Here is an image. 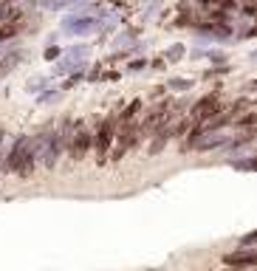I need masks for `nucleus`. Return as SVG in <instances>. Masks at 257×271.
Here are the masks:
<instances>
[{
    "label": "nucleus",
    "instance_id": "obj_7",
    "mask_svg": "<svg viewBox=\"0 0 257 271\" xmlns=\"http://www.w3.org/2000/svg\"><path fill=\"white\" fill-rule=\"evenodd\" d=\"M20 29H23V20H12V23H3V26H0V40H9V37H14Z\"/></svg>",
    "mask_w": 257,
    "mask_h": 271
},
{
    "label": "nucleus",
    "instance_id": "obj_4",
    "mask_svg": "<svg viewBox=\"0 0 257 271\" xmlns=\"http://www.w3.org/2000/svg\"><path fill=\"white\" fill-rule=\"evenodd\" d=\"M215 113H218V93H209V96H203L195 102V108H192V113H190V121L192 125H203V121Z\"/></svg>",
    "mask_w": 257,
    "mask_h": 271
},
{
    "label": "nucleus",
    "instance_id": "obj_3",
    "mask_svg": "<svg viewBox=\"0 0 257 271\" xmlns=\"http://www.w3.org/2000/svg\"><path fill=\"white\" fill-rule=\"evenodd\" d=\"M88 150H91V133L82 130V125H76L71 133V139H68V153H71L73 161H82L88 156Z\"/></svg>",
    "mask_w": 257,
    "mask_h": 271
},
{
    "label": "nucleus",
    "instance_id": "obj_13",
    "mask_svg": "<svg viewBox=\"0 0 257 271\" xmlns=\"http://www.w3.org/2000/svg\"><path fill=\"white\" fill-rule=\"evenodd\" d=\"M0 141H3V130H0Z\"/></svg>",
    "mask_w": 257,
    "mask_h": 271
},
{
    "label": "nucleus",
    "instance_id": "obj_10",
    "mask_svg": "<svg viewBox=\"0 0 257 271\" xmlns=\"http://www.w3.org/2000/svg\"><path fill=\"white\" fill-rule=\"evenodd\" d=\"M68 29L71 31H88L91 29V20H68Z\"/></svg>",
    "mask_w": 257,
    "mask_h": 271
},
{
    "label": "nucleus",
    "instance_id": "obj_11",
    "mask_svg": "<svg viewBox=\"0 0 257 271\" xmlns=\"http://www.w3.org/2000/svg\"><path fill=\"white\" fill-rule=\"evenodd\" d=\"M254 240H257V235H254V232H249V235H243V240H240V243H243V246H254Z\"/></svg>",
    "mask_w": 257,
    "mask_h": 271
},
{
    "label": "nucleus",
    "instance_id": "obj_2",
    "mask_svg": "<svg viewBox=\"0 0 257 271\" xmlns=\"http://www.w3.org/2000/svg\"><path fill=\"white\" fill-rule=\"evenodd\" d=\"M113 136H116V119H105L102 125H99V130L91 136V144H93V150H96L99 164L108 161V150H110V144H113Z\"/></svg>",
    "mask_w": 257,
    "mask_h": 271
},
{
    "label": "nucleus",
    "instance_id": "obj_12",
    "mask_svg": "<svg viewBox=\"0 0 257 271\" xmlns=\"http://www.w3.org/2000/svg\"><path fill=\"white\" fill-rule=\"evenodd\" d=\"M172 88H190V82H184V79H172Z\"/></svg>",
    "mask_w": 257,
    "mask_h": 271
},
{
    "label": "nucleus",
    "instance_id": "obj_1",
    "mask_svg": "<svg viewBox=\"0 0 257 271\" xmlns=\"http://www.w3.org/2000/svg\"><path fill=\"white\" fill-rule=\"evenodd\" d=\"M116 147L113 150H108V161H122V156L130 150V147H136L139 144V139H141V127L136 125V121H124L122 125V130H116Z\"/></svg>",
    "mask_w": 257,
    "mask_h": 271
},
{
    "label": "nucleus",
    "instance_id": "obj_9",
    "mask_svg": "<svg viewBox=\"0 0 257 271\" xmlns=\"http://www.w3.org/2000/svg\"><path fill=\"white\" fill-rule=\"evenodd\" d=\"M232 167H235V169H246V173H251V169H254V158L246 156L243 161H232Z\"/></svg>",
    "mask_w": 257,
    "mask_h": 271
},
{
    "label": "nucleus",
    "instance_id": "obj_6",
    "mask_svg": "<svg viewBox=\"0 0 257 271\" xmlns=\"http://www.w3.org/2000/svg\"><path fill=\"white\" fill-rule=\"evenodd\" d=\"M226 265H232V268H249V265H254V249L246 246L243 252L226 254Z\"/></svg>",
    "mask_w": 257,
    "mask_h": 271
},
{
    "label": "nucleus",
    "instance_id": "obj_5",
    "mask_svg": "<svg viewBox=\"0 0 257 271\" xmlns=\"http://www.w3.org/2000/svg\"><path fill=\"white\" fill-rule=\"evenodd\" d=\"M29 141H31L29 136H20V139L14 141V147L9 150L6 161H3V169H6V173H14V169H17V164L23 161V156L29 153Z\"/></svg>",
    "mask_w": 257,
    "mask_h": 271
},
{
    "label": "nucleus",
    "instance_id": "obj_8",
    "mask_svg": "<svg viewBox=\"0 0 257 271\" xmlns=\"http://www.w3.org/2000/svg\"><path fill=\"white\" fill-rule=\"evenodd\" d=\"M139 110H141V102H139V99H136V102H130L127 108H124L122 113H119V121H122V125H124V121H133Z\"/></svg>",
    "mask_w": 257,
    "mask_h": 271
}]
</instances>
